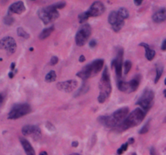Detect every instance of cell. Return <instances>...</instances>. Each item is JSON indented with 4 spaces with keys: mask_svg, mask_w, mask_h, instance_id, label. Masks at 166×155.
Segmentation results:
<instances>
[{
    "mask_svg": "<svg viewBox=\"0 0 166 155\" xmlns=\"http://www.w3.org/2000/svg\"><path fill=\"white\" fill-rule=\"evenodd\" d=\"M146 115H147V112L143 111L141 107L136 108L128 115V116L122 122V124H120L114 130H116L117 132H123L130 128L137 126L142 123Z\"/></svg>",
    "mask_w": 166,
    "mask_h": 155,
    "instance_id": "6da1fadb",
    "label": "cell"
},
{
    "mask_svg": "<svg viewBox=\"0 0 166 155\" xmlns=\"http://www.w3.org/2000/svg\"><path fill=\"white\" fill-rule=\"evenodd\" d=\"M100 94L98 96V102L101 103H104L109 98L112 91L111 82H110V76H109V70L106 66L104 67V72L102 74L101 79L99 83Z\"/></svg>",
    "mask_w": 166,
    "mask_h": 155,
    "instance_id": "7a4b0ae2",
    "label": "cell"
},
{
    "mask_svg": "<svg viewBox=\"0 0 166 155\" xmlns=\"http://www.w3.org/2000/svg\"><path fill=\"white\" fill-rule=\"evenodd\" d=\"M104 63V62L103 59L95 60L90 64L86 65L80 71L76 74V76L82 80H87L89 78L96 76L103 69Z\"/></svg>",
    "mask_w": 166,
    "mask_h": 155,
    "instance_id": "3957f363",
    "label": "cell"
},
{
    "mask_svg": "<svg viewBox=\"0 0 166 155\" xmlns=\"http://www.w3.org/2000/svg\"><path fill=\"white\" fill-rule=\"evenodd\" d=\"M38 16L45 24L52 23L59 17V12L54 5L42 7L38 11Z\"/></svg>",
    "mask_w": 166,
    "mask_h": 155,
    "instance_id": "277c9868",
    "label": "cell"
},
{
    "mask_svg": "<svg viewBox=\"0 0 166 155\" xmlns=\"http://www.w3.org/2000/svg\"><path fill=\"white\" fill-rule=\"evenodd\" d=\"M32 112L30 105L28 103H16L12 106L7 118L9 120H16Z\"/></svg>",
    "mask_w": 166,
    "mask_h": 155,
    "instance_id": "5b68a950",
    "label": "cell"
},
{
    "mask_svg": "<svg viewBox=\"0 0 166 155\" xmlns=\"http://www.w3.org/2000/svg\"><path fill=\"white\" fill-rule=\"evenodd\" d=\"M153 99H154L153 91L151 89H146L142 94V96L139 98L136 104L140 105L141 108L147 113L153 105Z\"/></svg>",
    "mask_w": 166,
    "mask_h": 155,
    "instance_id": "8992f818",
    "label": "cell"
},
{
    "mask_svg": "<svg viewBox=\"0 0 166 155\" xmlns=\"http://www.w3.org/2000/svg\"><path fill=\"white\" fill-rule=\"evenodd\" d=\"M140 81H141V75L138 74L133 78L132 80L130 82L118 81V87L122 92L124 93H132L138 89L140 86Z\"/></svg>",
    "mask_w": 166,
    "mask_h": 155,
    "instance_id": "52a82bcc",
    "label": "cell"
},
{
    "mask_svg": "<svg viewBox=\"0 0 166 155\" xmlns=\"http://www.w3.org/2000/svg\"><path fill=\"white\" fill-rule=\"evenodd\" d=\"M92 34V28L89 24H85L79 29L76 35V43L79 47H82L86 44Z\"/></svg>",
    "mask_w": 166,
    "mask_h": 155,
    "instance_id": "ba28073f",
    "label": "cell"
},
{
    "mask_svg": "<svg viewBox=\"0 0 166 155\" xmlns=\"http://www.w3.org/2000/svg\"><path fill=\"white\" fill-rule=\"evenodd\" d=\"M123 49L118 48L117 51V57L115 59L113 60L111 63L112 68H115V71H116V76L117 79L118 81L122 79V58H123Z\"/></svg>",
    "mask_w": 166,
    "mask_h": 155,
    "instance_id": "9c48e42d",
    "label": "cell"
},
{
    "mask_svg": "<svg viewBox=\"0 0 166 155\" xmlns=\"http://www.w3.org/2000/svg\"><path fill=\"white\" fill-rule=\"evenodd\" d=\"M108 21H109V24L111 25L112 29L116 32H118L125 24L124 19L119 16L118 12H114V11L109 15Z\"/></svg>",
    "mask_w": 166,
    "mask_h": 155,
    "instance_id": "30bf717a",
    "label": "cell"
},
{
    "mask_svg": "<svg viewBox=\"0 0 166 155\" xmlns=\"http://www.w3.org/2000/svg\"><path fill=\"white\" fill-rule=\"evenodd\" d=\"M0 47L2 49L7 51L10 54H13L16 51V42L12 36H5L1 40Z\"/></svg>",
    "mask_w": 166,
    "mask_h": 155,
    "instance_id": "8fae6325",
    "label": "cell"
},
{
    "mask_svg": "<svg viewBox=\"0 0 166 155\" xmlns=\"http://www.w3.org/2000/svg\"><path fill=\"white\" fill-rule=\"evenodd\" d=\"M105 11V7L104 5L101 2L97 1L94 2L93 4L91 5V7H89V9L87 11L86 14L88 15V17H97L101 15Z\"/></svg>",
    "mask_w": 166,
    "mask_h": 155,
    "instance_id": "7c38bea8",
    "label": "cell"
},
{
    "mask_svg": "<svg viewBox=\"0 0 166 155\" xmlns=\"http://www.w3.org/2000/svg\"><path fill=\"white\" fill-rule=\"evenodd\" d=\"M129 112H130V111H129L128 107H122V108H120V109L115 111V112L111 115L112 117H113V119H114V120L115 121V123H116L117 124L116 128H118L120 124H122V122L126 120V117L128 116V115L130 114ZM116 128H115V129H116Z\"/></svg>",
    "mask_w": 166,
    "mask_h": 155,
    "instance_id": "4fadbf2b",
    "label": "cell"
},
{
    "mask_svg": "<svg viewBox=\"0 0 166 155\" xmlns=\"http://www.w3.org/2000/svg\"><path fill=\"white\" fill-rule=\"evenodd\" d=\"M56 86L59 91L69 93V92H71L75 89H76V87L78 86V82L76 80H73V79L65 82H60V83H57Z\"/></svg>",
    "mask_w": 166,
    "mask_h": 155,
    "instance_id": "5bb4252c",
    "label": "cell"
},
{
    "mask_svg": "<svg viewBox=\"0 0 166 155\" xmlns=\"http://www.w3.org/2000/svg\"><path fill=\"white\" fill-rule=\"evenodd\" d=\"M25 12V6H24V2L22 1H19V2H14L12 3L9 7V10H8V15L12 14H18L20 15L22 14L23 12Z\"/></svg>",
    "mask_w": 166,
    "mask_h": 155,
    "instance_id": "9a60e30c",
    "label": "cell"
},
{
    "mask_svg": "<svg viewBox=\"0 0 166 155\" xmlns=\"http://www.w3.org/2000/svg\"><path fill=\"white\" fill-rule=\"evenodd\" d=\"M152 20L155 23L160 24L166 20V8H161L155 12L152 15Z\"/></svg>",
    "mask_w": 166,
    "mask_h": 155,
    "instance_id": "2e32d148",
    "label": "cell"
},
{
    "mask_svg": "<svg viewBox=\"0 0 166 155\" xmlns=\"http://www.w3.org/2000/svg\"><path fill=\"white\" fill-rule=\"evenodd\" d=\"M19 141L21 143L22 146L24 150V152L26 153L27 155H36L35 150L31 146V144L29 143V141L26 140L24 137H19Z\"/></svg>",
    "mask_w": 166,
    "mask_h": 155,
    "instance_id": "e0dca14e",
    "label": "cell"
},
{
    "mask_svg": "<svg viewBox=\"0 0 166 155\" xmlns=\"http://www.w3.org/2000/svg\"><path fill=\"white\" fill-rule=\"evenodd\" d=\"M140 46H142L145 49V57L148 61H152L156 56V51L150 48V46L146 43H140Z\"/></svg>",
    "mask_w": 166,
    "mask_h": 155,
    "instance_id": "ac0fdd59",
    "label": "cell"
},
{
    "mask_svg": "<svg viewBox=\"0 0 166 155\" xmlns=\"http://www.w3.org/2000/svg\"><path fill=\"white\" fill-rule=\"evenodd\" d=\"M39 127L36 125H25L22 128L21 132L24 136H29V135H34L36 132L37 131Z\"/></svg>",
    "mask_w": 166,
    "mask_h": 155,
    "instance_id": "d6986e66",
    "label": "cell"
},
{
    "mask_svg": "<svg viewBox=\"0 0 166 155\" xmlns=\"http://www.w3.org/2000/svg\"><path fill=\"white\" fill-rule=\"evenodd\" d=\"M54 30H55V27L54 26L44 29V30L41 32L38 37H39L40 40H45V39H46L51 35V33L54 32Z\"/></svg>",
    "mask_w": 166,
    "mask_h": 155,
    "instance_id": "ffe728a7",
    "label": "cell"
},
{
    "mask_svg": "<svg viewBox=\"0 0 166 155\" xmlns=\"http://www.w3.org/2000/svg\"><path fill=\"white\" fill-rule=\"evenodd\" d=\"M163 70H164V67L161 65H157V69H156V79H155L154 83H157L158 81L161 79V77L162 76V74H163Z\"/></svg>",
    "mask_w": 166,
    "mask_h": 155,
    "instance_id": "44dd1931",
    "label": "cell"
},
{
    "mask_svg": "<svg viewBox=\"0 0 166 155\" xmlns=\"http://www.w3.org/2000/svg\"><path fill=\"white\" fill-rule=\"evenodd\" d=\"M56 79H57V74H56L55 70H51L46 74L45 80L46 83H53L56 80Z\"/></svg>",
    "mask_w": 166,
    "mask_h": 155,
    "instance_id": "7402d4cb",
    "label": "cell"
},
{
    "mask_svg": "<svg viewBox=\"0 0 166 155\" xmlns=\"http://www.w3.org/2000/svg\"><path fill=\"white\" fill-rule=\"evenodd\" d=\"M118 14L119 15V16L121 17L122 19H126L129 17L128 11H127L125 7H121V8H119L118 11Z\"/></svg>",
    "mask_w": 166,
    "mask_h": 155,
    "instance_id": "603a6c76",
    "label": "cell"
},
{
    "mask_svg": "<svg viewBox=\"0 0 166 155\" xmlns=\"http://www.w3.org/2000/svg\"><path fill=\"white\" fill-rule=\"evenodd\" d=\"M17 35L19 36V37H22V38H24V39H29V37H30V36H29V34L27 32H25L24 30V29H22V28H18L17 29Z\"/></svg>",
    "mask_w": 166,
    "mask_h": 155,
    "instance_id": "cb8c5ba5",
    "label": "cell"
},
{
    "mask_svg": "<svg viewBox=\"0 0 166 155\" xmlns=\"http://www.w3.org/2000/svg\"><path fill=\"white\" fill-rule=\"evenodd\" d=\"M14 18L12 16V15H8L7 14L6 16L3 18V23H4L6 25H8V26H10V25H12L13 23H14Z\"/></svg>",
    "mask_w": 166,
    "mask_h": 155,
    "instance_id": "d4e9b609",
    "label": "cell"
},
{
    "mask_svg": "<svg viewBox=\"0 0 166 155\" xmlns=\"http://www.w3.org/2000/svg\"><path fill=\"white\" fill-rule=\"evenodd\" d=\"M131 67H132V63L130 61H126L124 62V74H128L131 69Z\"/></svg>",
    "mask_w": 166,
    "mask_h": 155,
    "instance_id": "484cf974",
    "label": "cell"
},
{
    "mask_svg": "<svg viewBox=\"0 0 166 155\" xmlns=\"http://www.w3.org/2000/svg\"><path fill=\"white\" fill-rule=\"evenodd\" d=\"M88 89H89V86L87 85V84H83L82 87L79 89V91L77 92V94L76 95V96H79L81 95H83V94H85L87 91H88Z\"/></svg>",
    "mask_w": 166,
    "mask_h": 155,
    "instance_id": "4316f807",
    "label": "cell"
},
{
    "mask_svg": "<svg viewBox=\"0 0 166 155\" xmlns=\"http://www.w3.org/2000/svg\"><path fill=\"white\" fill-rule=\"evenodd\" d=\"M79 22L80 23V24H83L86 20H88V15L86 14V12H83V13H81V14L79 15Z\"/></svg>",
    "mask_w": 166,
    "mask_h": 155,
    "instance_id": "83f0119b",
    "label": "cell"
},
{
    "mask_svg": "<svg viewBox=\"0 0 166 155\" xmlns=\"http://www.w3.org/2000/svg\"><path fill=\"white\" fill-rule=\"evenodd\" d=\"M128 146H129L128 142H126V143L123 144V145L121 146V148H119L118 150H117V154L118 155L122 154V153H123L126 150H127V148H128Z\"/></svg>",
    "mask_w": 166,
    "mask_h": 155,
    "instance_id": "f1b7e54d",
    "label": "cell"
},
{
    "mask_svg": "<svg viewBox=\"0 0 166 155\" xmlns=\"http://www.w3.org/2000/svg\"><path fill=\"white\" fill-rule=\"evenodd\" d=\"M149 125H150V121H147L146 124L143 126V128L140 129V134H145L147 133V132L149 131Z\"/></svg>",
    "mask_w": 166,
    "mask_h": 155,
    "instance_id": "f546056e",
    "label": "cell"
},
{
    "mask_svg": "<svg viewBox=\"0 0 166 155\" xmlns=\"http://www.w3.org/2000/svg\"><path fill=\"white\" fill-rule=\"evenodd\" d=\"M66 6V2H57V3H55L54 4V7L56 8V9H62L63 7H65Z\"/></svg>",
    "mask_w": 166,
    "mask_h": 155,
    "instance_id": "4dcf8cb0",
    "label": "cell"
},
{
    "mask_svg": "<svg viewBox=\"0 0 166 155\" xmlns=\"http://www.w3.org/2000/svg\"><path fill=\"white\" fill-rule=\"evenodd\" d=\"M58 62V57H56V56H53L50 59V65L55 66V65H57Z\"/></svg>",
    "mask_w": 166,
    "mask_h": 155,
    "instance_id": "1f68e13d",
    "label": "cell"
},
{
    "mask_svg": "<svg viewBox=\"0 0 166 155\" xmlns=\"http://www.w3.org/2000/svg\"><path fill=\"white\" fill-rule=\"evenodd\" d=\"M45 126L48 129V130H50V131H55V127L51 123H50V122H47L46 124H45Z\"/></svg>",
    "mask_w": 166,
    "mask_h": 155,
    "instance_id": "d6a6232c",
    "label": "cell"
},
{
    "mask_svg": "<svg viewBox=\"0 0 166 155\" xmlns=\"http://www.w3.org/2000/svg\"><path fill=\"white\" fill-rule=\"evenodd\" d=\"M89 45H90L91 48H94L96 45H97V41L95 40H92L89 43Z\"/></svg>",
    "mask_w": 166,
    "mask_h": 155,
    "instance_id": "836d02e7",
    "label": "cell"
},
{
    "mask_svg": "<svg viewBox=\"0 0 166 155\" xmlns=\"http://www.w3.org/2000/svg\"><path fill=\"white\" fill-rule=\"evenodd\" d=\"M161 50L165 51L166 50V39L164 40V41L161 44Z\"/></svg>",
    "mask_w": 166,
    "mask_h": 155,
    "instance_id": "e575fe53",
    "label": "cell"
},
{
    "mask_svg": "<svg viewBox=\"0 0 166 155\" xmlns=\"http://www.w3.org/2000/svg\"><path fill=\"white\" fill-rule=\"evenodd\" d=\"M150 154L151 155H157L156 154V150L154 149V147H152L150 149Z\"/></svg>",
    "mask_w": 166,
    "mask_h": 155,
    "instance_id": "d590c367",
    "label": "cell"
},
{
    "mask_svg": "<svg viewBox=\"0 0 166 155\" xmlns=\"http://www.w3.org/2000/svg\"><path fill=\"white\" fill-rule=\"evenodd\" d=\"M135 4L136 5V6H140V5L142 4L143 1L142 0H135Z\"/></svg>",
    "mask_w": 166,
    "mask_h": 155,
    "instance_id": "8d00e7d4",
    "label": "cell"
},
{
    "mask_svg": "<svg viewBox=\"0 0 166 155\" xmlns=\"http://www.w3.org/2000/svg\"><path fill=\"white\" fill-rule=\"evenodd\" d=\"M71 146H73V147H77L79 146V142L78 141H73L72 143H71Z\"/></svg>",
    "mask_w": 166,
    "mask_h": 155,
    "instance_id": "74e56055",
    "label": "cell"
},
{
    "mask_svg": "<svg viewBox=\"0 0 166 155\" xmlns=\"http://www.w3.org/2000/svg\"><path fill=\"white\" fill-rule=\"evenodd\" d=\"M84 61H85V57H84L83 55H81L80 57H79V62H83Z\"/></svg>",
    "mask_w": 166,
    "mask_h": 155,
    "instance_id": "f35d334b",
    "label": "cell"
},
{
    "mask_svg": "<svg viewBox=\"0 0 166 155\" xmlns=\"http://www.w3.org/2000/svg\"><path fill=\"white\" fill-rule=\"evenodd\" d=\"M134 142H135V139H134V138H130V139H129V141H128L129 145H132Z\"/></svg>",
    "mask_w": 166,
    "mask_h": 155,
    "instance_id": "ab89813d",
    "label": "cell"
},
{
    "mask_svg": "<svg viewBox=\"0 0 166 155\" xmlns=\"http://www.w3.org/2000/svg\"><path fill=\"white\" fill-rule=\"evenodd\" d=\"M3 99H4L3 95L1 94V95H0V99H1V100H0V103H1V104H2V103H3Z\"/></svg>",
    "mask_w": 166,
    "mask_h": 155,
    "instance_id": "60d3db41",
    "label": "cell"
},
{
    "mask_svg": "<svg viewBox=\"0 0 166 155\" xmlns=\"http://www.w3.org/2000/svg\"><path fill=\"white\" fill-rule=\"evenodd\" d=\"M15 67H16V63L13 62V63H12V65H11V69H12V70H14Z\"/></svg>",
    "mask_w": 166,
    "mask_h": 155,
    "instance_id": "b9f144b4",
    "label": "cell"
},
{
    "mask_svg": "<svg viewBox=\"0 0 166 155\" xmlns=\"http://www.w3.org/2000/svg\"><path fill=\"white\" fill-rule=\"evenodd\" d=\"M8 76H9L10 79H13V77H14V74H13V72H10L9 74H8Z\"/></svg>",
    "mask_w": 166,
    "mask_h": 155,
    "instance_id": "7bdbcfd3",
    "label": "cell"
},
{
    "mask_svg": "<svg viewBox=\"0 0 166 155\" xmlns=\"http://www.w3.org/2000/svg\"><path fill=\"white\" fill-rule=\"evenodd\" d=\"M39 155H48V153L47 152H45V151H42V152H41V153Z\"/></svg>",
    "mask_w": 166,
    "mask_h": 155,
    "instance_id": "ee69618b",
    "label": "cell"
},
{
    "mask_svg": "<svg viewBox=\"0 0 166 155\" xmlns=\"http://www.w3.org/2000/svg\"><path fill=\"white\" fill-rule=\"evenodd\" d=\"M164 97L166 98V90H164Z\"/></svg>",
    "mask_w": 166,
    "mask_h": 155,
    "instance_id": "f6af8a7d",
    "label": "cell"
},
{
    "mask_svg": "<svg viewBox=\"0 0 166 155\" xmlns=\"http://www.w3.org/2000/svg\"><path fill=\"white\" fill-rule=\"evenodd\" d=\"M70 155H80L79 153H72V154H70Z\"/></svg>",
    "mask_w": 166,
    "mask_h": 155,
    "instance_id": "bcb514c9",
    "label": "cell"
},
{
    "mask_svg": "<svg viewBox=\"0 0 166 155\" xmlns=\"http://www.w3.org/2000/svg\"><path fill=\"white\" fill-rule=\"evenodd\" d=\"M29 50H30V51H33V48H30V49H29Z\"/></svg>",
    "mask_w": 166,
    "mask_h": 155,
    "instance_id": "7dc6e473",
    "label": "cell"
},
{
    "mask_svg": "<svg viewBox=\"0 0 166 155\" xmlns=\"http://www.w3.org/2000/svg\"><path fill=\"white\" fill-rule=\"evenodd\" d=\"M164 123H166V116H165V118H164Z\"/></svg>",
    "mask_w": 166,
    "mask_h": 155,
    "instance_id": "c3c4849f",
    "label": "cell"
},
{
    "mask_svg": "<svg viewBox=\"0 0 166 155\" xmlns=\"http://www.w3.org/2000/svg\"><path fill=\"white\" fill-rule=\"evenodd\" d=\"M164 85H165V86H166V79H164Z\"/></svg>",
    "mask_w": 166,
    "mask_h": 155,
    "instance_id": "681fc988",
    "label": "cell"
},
{
    "mask_svg": "<svg viewBox=\"0 0 166 155\" xmlns=\"http://www.w3.org/2000/svg\"><path fill=\"white\" fill-rule=\"evenodd\" d=\"M132 155H137V154H136V153H133Z\"/></svg>",
    "mask_w": 166,
    "mask_h": 155,
    "instance_id": "f907efd6",
    "label": "cell"
}]
</instances>
